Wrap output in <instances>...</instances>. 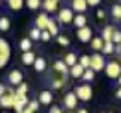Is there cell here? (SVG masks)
<instances>
[{
  "label": "cell",
  "mask_w": 121,
  "mask_h": 113,
  "mask_svg": "<svg viewBox=\"0 0 121 113\" xmlns=\"http://www.w3.org/2000/svg\"><path fill=\"white\" fill-rule=\"evenodd\" d=\"M73 93L78 95L79 101H89V99L93 97V89H91V85H89V83H83V85H78V87H75Z\"/></svg>",
  "instance_id": "obj_1"
},
{
  "label": "cell",
  "mask_w": 121,
  "mask_h": 113,
  "mask_svg": "<svg viewBox=\"0 0 121 113\" xmlns=\"http://www.w3.org/2000/svg\"><path fill=\"white\" fill-rule=\"evenodd\" d=\"M10 54H12V50H10V44H8L4 38H0V70H2L4 65L10 61Z\"/></svg>",
  "instance_id": "obj_2"
},
{
  "label": "cell",
  "mask_w": 121,
  "mask_h": 113,
  "mask_svg": "<svg viewBox=\"0 0 121 113\" xmlns=\"http://www.w3.org/2000/svg\"><path fill=\"white\" fill-rule=\"evenodd\" d=\"M103 71H105V75H107L109 79H117L121 75V64L119 61H107Z\"/></svg>",
  "instance_id": "obj_3"
},
{
  "label": "cell",
  "mask_w": 121,
  "mask_h": 113,
  "mask_svg": "<svg viewBox=\"0 0 121 113\" xmlns=\"http://www.w3.org/2000/svg\"><path fill=\"white\" fill-rule=\"evenodd\" d=\"M14 95H16V89L8 87L6 93L0 95V107H4V109H14Z\"/></svg>",
  "instance_id": "obj_4"
},
{
  "label": "cell",
  "mask_w": 121,
  "mask_h": 113,
  "mask_svg": "<svg viewBox=\"0 0 121 113\" xmlns=\"http://www.w3.org/2000/svg\"><path fill=\"white\" fill-rule=\"evenodd\" d=\"M73 16H75V14H73L72 8H60V10H58V20H56V22H58V24H72V22H73Z\"/></svg>",
  "instance_id": "obj_5"
},
{
  "label": "cell",
  "mask_w": 121,
  "mask_h": 113,
  "mask_svg": "<svg viewBox=\"0 0 121 113\" xmlns=\"http://www.w3.org/2000/svg\"><path fill=\"white\" fill-rule=\"evenodd\" d=\"M91 70L93 71H103L105 70V56L103 54H99V52L91 54Z\"/></svg>",
  "instance_id": "obj_6"
},
{
  "label": "cell",
  "mask_w": 121,
  "mask_h": 113,
  "mask_svg": "<svg viewBox=\"0 0 121 113\" xmlns=\"http://www.w3.org/2000/svg\"><path fill=\"white\" fill-rule=\"evenodd\" d=\"M78 95L73 93V91H68V93H65V97H64V107L68 111H75V107H78Z\"/></svg>",
  "instance_id": "obj_7"
},
{
  "label": "cell",
  "mask_w": 121,
  "mask_h": 113,
  "mask_svg": "<svg viewBox=\"0 0 121 113\" xmlns=\"http://www.w3.org/2000/svg\"><path fill=\"white\" fill-rule=\"evenodd\" d=\"M78 40L79 42H83V44H89L91 42V38H93V32H91V28L89 26H83V28H78Z\"/></svg>",
  "instance_id": "obj_8"
},
{
  "label": "cell",
  "mask_w": 121,
  "mask_h": 113,
  "mask_svg": "<svg viewBox=\"0 0 121 113\" xmlns=\"http://www.w3.org/2000/svg\"><path fill=\"white\" fill-rule=\"evenodd\" d=\"M26 105H28V95H22V93L14 95V111L16 113H22V109Z\"/></svg>",
  "instance_id": "obj_9"
},
{
  "label": "cell",
  "mask_w": 121,
  "mask_h": 113,
  "mask_svg": "<svg viewBox=\"0 0 121 113\" xmlns=\"http://www.w3.org/2000/svg\"><path fill=\"white\" fill-rule=\"evenodd\" d=\"M22 81H24V78H22V71H20V70H12L8 74V83L12 85V87L14 85H20Z\"/></svg>",
  "instance_id": "obj_10"
},
{
  "label": "cell",
  "mask_w": 121,
  "mask_h": 113,
  "mask_svg": "<svg viewBox=\"0 0 121 113\" xmlns=\"http://www.w3.org/2000/svg\"><path fill=\"white\" fill-rule=\"evenodd\" d=\"M58 6H60V0H42V8L46 14L58 12Z\"/></svg>",
  "instance_id": "obj_11"
},
{
  "label": "cell",
  "mask_w": 121,
  "mask_h": 113,
  "mask_svg": "<svg viewBox=\"0 0 121 113\" xmlns=\"http://www.w3.org/2000/svg\"><path fill=\"white\" fill-rule=\"evenodd\" d=\"M52 89H60V87H65V83H68V75H62V74H58L56 71V78H54L52 81Z\"/></svg>",
  "instance_id": "obj_12"
},
{
  "label": "cell",
  "mask_w": 121,
  "mask_h": 113,
  "mask_svg": "<svg viewBox=\"0 0 121 113\" xmlns=\"http://www.w3.org/2000/svg\"><path fill=\"white\" fill-rule=\"evenodd\" d=\"M54 71H58V74H62V75H69V65L65 64L64 60H56L54 61Z\"/></svg>",
  "instance_id": "obj_13"
},
{
  "label": "cell",
  "mask_w": 121,
  "mask_h": 113,
  "mask_svg": "<svg viewBox=\"0 0 121 113\" xmlns=\"http://www.w3.org/2000/svg\"><path fill=\"white\" fill-rule=\"evenodd\" d=\"M38 101H40L42 105H50V103L54 101V93H52L50 89H44V91H40V95H38Z\"/></svg>",
  "instance_id": "obj_14"
},
{
  "label": "cell",
  "mask_w": 121,
  "mask_h": 113,
  "mask_svg": "<svg viewBox=\"0 0 121 113\" xmlns=\"http://www.w3.org/2000/svg\"><path fill=\"white\" fill-rule=\"evenodd\" d=\"M48 22H50V14L42 12V14H38V16H36V28L46 30V28H48Z\"/></svg>",
  "instance_id": "obj_15"
},
{
  "label": "cell",
  "mask_w": 121,
  "mask_h": 113,
  "mask_svg": "<svg viewBox=\"0 0 121 113\" xmlns=\"http://www.w3.org/2000/svg\"><path fill=\"white\" fill-rule=\"evenodd\" d=\"M87 8V0H72V10H75L78 14H83Z\"/></svg>",
  "instance_id": "obj_16"
},
{
  "label": "cell",
  "mask_w": 121,
  "mask_h": 113,
  "mask_svg": "<svg viewBox=\"0 0 121 113\" xmlns=\"http://www.w3.org/2000/svg\"><path fill=\"white\" fill-rule=\"evenodd\" d=\"M113 34H115V26H105V28L101 30L103 42H111V40H113Z\"/></svg>",
  "instance_id": "obj_17"
},
{
  "label": "cell",
  "mask_w": 121,
  "mask_h": 113,
  "mask_svg": "<svg viewBox=\"0 0 121 113\" xmlns=\"http://www.w3.org/2000/svg\"><path fill=\"white\" fill-rule=\"evenodd\" d=\"M36 61V54L34 52H22V64L24 65H34Z\"/></svg>",
  "instance_id": "obj_18"
},
{
  "label": "cell",
  "mask_w": 121,
  "mask_h": 113,
  "mask_svg": "<svg viewBox=\"0 0 121 113\" xmlns=\"http://www.w3.org/2000/svg\"><path fill=\"white\" fill-rule=\"evenodd\" d=\"M89 44H91V50H95V52H101V48H103V44H105V42H103L101 36H93Z\"/></svg>",
  "instance_id": "obj_19"
},
{
  "label": "cell",
  "mask_w": 121,
  "mask_h": 113,
  "mask_svg": "<svg viewBox=\"0 0 121 113\" xmlns=\"http://www.w3.org/2000/svg\"><path fill=\"white\" fill-rule=\"evenodd\" d=\"M26 6V0H8V8L14 10V12H18V10H22Z\"/></svg>",
  "instance_id": "obj_20"
},
{
  "label": "cell",
  "mask_w": 121,
  "mask_h": 113,
  "mask_svg": "<svg viewBox=\"0 0 121 113\" xmlns=\"http://www.w3.org/2000/svg\"><path fill=\"white\" fill-rule=\"evenodd\" d=\"M72 24H75V28H83V26H87V18H85V14H75Z\"/></svg>",
  "instance_id": "obj_21"
},
{
  "label": "cell",
  "mask_w": 121,
  "mask_h": 113,
  "mask_svg": "<svg viewBox=\"0 0 121 113\" xmlns=\"http://www.w3.org/2000/svg\"><path fill=\"white\" fill-rule=\"evenodd\" d=\"M78 64L82 65L83 70L91 68V56H87V54H85V56H79V58H78Z\"/></svg>",
  "instance_id": "obj_22"
},
{
  "label": "cell",
  "mask_w": 121,
  "mask_h": 113,
  "mask_svg": "<svg viewBox=\"0 0 121 113\" xmlns=\"http://www.w3.org/2000/svg\"><path fill=\"white\" fill-rule=\"evenodd\" d=\"M46 60L44 58H36V61H34V70L38 71V74H42V71H46Z\"/></svg>",
  "instance_id": "obj_23"
},
{
  "label": "cell",
  "mask_w": 121,
  "mask_h": 113,
  "mask_svg": "<svg viewBox=\"0 0 121 113\" xmlns=\"http://www.w3.org/2000/svg\"><path fill=\"white\" fill-rule=\"evenodd\" d=\"M69 75H72V78H82V75H83V68L79 64L72 65V68H69Z\"/></svg>",
  "instance_id": "obj_24"
},
{
  "label": "cell",
  "mask_w": 121,
  "mask_h": 113,
  "mask_svg": "<svg viewBox=\"0 0 121 113\" xmlns=\"http://www.w3.org/2000/svg\"><path fill=\"white\" fill-rule=\"evenodd\" d=\"M95 74H97V71H93L91 68H87V70H83V75H82V79L85 81V83H89V81H93Z\"/></svg>",
  "instance_id": "obj_25"
},
{
  "label": "cell",
  "mask_w": 121,
  "mask_h": 113,
  "mask_svg": "<svg viewBox=\"0 0 121 113\" xmlns=\"http://www.w3.org/2000/svg\"><path fill=\"white\" fill-rule=\"evenodd\" d=\"M48 32L50 34H52V36H58L60 34V28H58V22H56V20H52V18H50V22H48Z\"/></svg>",
  "instance_id": "obj_26"
},
{
  "label": "cell",
  "mask_w": 121,
  "mask_h": 113,
  "mask_svg": "<svg viewBox=\"0 0 121 113\" xmlns=\"http://www.w3.org/2000/svg\"><path fill=\"white\" fill-rule=\"evenodd\" d=\"M20 50H22V52H32V40L30 38H22L20 40Z\"/></svg>",
  "instance_id": "obj_27"
},
{
  "label": "cell",
  "mask_w": 121,
  "mask_h": 113,
  "mask_svg": "<svg viewBox=\"0 0 121 113\" xmlns=\"http://www.w3.org/2000/svg\"><path fill=\"white\" fill-rule=\"evenodd\" d=\"M64 61L69 65V68H72V65L78 64V56H75L73 52H69V54H65V56H64Z\"/></svg>",
  "instance_id": "obj_28"
},
{
  "label": "cell",
  "mask_w": 121,
  "mask_h": 113,
  "mask_svg": "<svg viewBox=\"0 0 121 113\" xmlns=\"http://www.w3.org/2000/svg\"><path fill=\"white\" fill-rule=\"evenodd\" d=\"M113 52H115V44L113 42H105L103 48H101V54L103 56H109V54H113Z\"/></svg>",
  "instance_id": "obj_29"
},
{
  "label": "cell",
  "mask_w": 121,
  "mask_h": 113,
  "mask_svg": "<svg viewBox=\"0 0 121 113\" xmlns=\"http://www.w3.org/2000/svg\"><path fill=\"white\" fill-rule=\"evenodd\" d=\"M28 10H40L42 8V0H26Z\"/></svg>",
  "instance_id": "obj_30"
},
{
  "label": "cell",
  "mask_w": 121,
  "mask_h": 113,
  "mask_svg": "<svg viewBox=\"0 0 121 113\" xmlns=\"http://www.w3.org/2000/svg\"><path fill=\"white\" fill-rule=\"evenodd\" d=\"M28 38H30V40H32V42H34V40H40V38H42V30H40V28H36V26H34L32 30H30V36H28Z\"/></svg>",
  "instance_id": "obj_31"
},
{
  "label": "cell",
  "mask_w": 121,
  "mask_h": 113,
  "mask_svg": "<svg viewBox=\"0 0 121 113\" xmlns=\"http://www.w3.org/2000/svg\"><path fill=\"white\" fill-rule=\"evenodd\" d=\"M10 28V18L8 16H0V32H6Z\"/></svg>",
  "instance_id": "obj_32"
},
{
  "label": "cell",
  "mask_w": 121,
  "mask_h": 113,
  "mask_svg": "<svg viewBox=\"0 0 121 113\" xmlns=\"http://www.w3.org/2000/svg\"><path fill=\"white\" fill-rule=\"evenodd\" d=\"M111 16H113L115 20H121V4H119V2L113 4V8H111Z\"/></svg>",
  "instance_id": "obj_33"
},
{
  "label": "cell",
  "mask_w": 121,
  "mask_h": 113,
  "mask_svg": "<svg viewBox=\"0 0 121 113\" xmlns=\"http://www.w3.org/2000/svg\"><path fill=\"white\" fill-rule=\"evenodd\" d=\"M16 93H22V95H28V83L22 81L20 85H16Z\"/></svg>",
  "instance_id": "obj_34"
},
{
  "label": "cell",
  "mask_w": 121,
  "mask_h": 113,
  "mask_svg": "<svg viewBox=\"0 0 121 113\" xmlns=\"http://www.w3.org/2000/svg\"><path fill=\"white\" fill-rule=\"evenodd\" d=\"M56 38H58V44L60 46H62V48H68V46H69V40H68V36H56Z\"/></svg>",
  "instance_id": "obj_35"
},
{
  "label": "cell",
  "mask_w": 121,
  "mask_h": 113,
  "mask_svg": "<svg viewBox=\"0 0 121 113\" xmlns=\"http://www.w3.org/2000/svg\"><path fill=\"white\" fill-rule=\"evenodd\" d=\"M28 107H30V109H32V111H38L40 107H42V103H40L38 99H32V101H30V103H28Z\"/></svg>",
  "instance_id": "obj_36"
},
{
  "label": "cell",
  "mask_w": 121,
  "mask_h": 113,
  "mask_svg": "<svg viewBox=\"0 0 121 113\" xmlns=\"http://www.w3.org/2000/svg\"><path fill=\"white\" fill-rule=\"evenodd\" d=\"M111 42H113L115 46L121 44V32H119V30H115V34H113V40H111Z\"/></svg>",
  "instance_id": "obj_37"
},
{
  "label": "cell",
  "mask_w": 121,
  "mask_h": 113,
  "mask_svg": "<svg viewBox=\"0 0 121 113\" xmlns=\"http://www.w3.org/2000/svg\"><path fill=\"white\" fill-rule=\"evenodd\" d=\"M50 38H54V36H52V34H50V32H48V30H42V38H40V40H42V42H48V40H50Z\"/></svg>",
  "instance_id": "obj_38"
},
{
  "label": "cell",
  "mask_w": 121,
  "mask_h": 113,
  "mask_svg": "<svg viewBox=\"0 0 121 113\" xmlns=\"http://www.w3.org/2000/svg\"><path fill=\"white\" fill-rule=\"evenodd\" d=\"M50 113H64V111H62V107L54 105V107H50Z\"/></svg>",
  "instance_id": "obj_39"
},
{
  "label": "cell",
  "mask_w": 121,
  "mask_h": 113,
  "mask_svg": "<svg viewBox=\"0 0 121 113\" xmlns=\"http://www.w3.org/2000/svg\"><path fill=\"white\" fill-rule=\"evenodd\" d=\"M101 0H87V6H97Z\"/></svg>",
  "instance_id": "obj_40"
},
{
  "label": "cell",
  "mask_w": 121,
  "mask_h": 113,
  "mask_svg": "<svg viewBox=\"0 0 121 113\" xmlns=\"http://www.w3.org/2000/svg\"><path fill=\"white\" fill-rule=\"evenodd\" d=\"M6 91H8V87L4 85V83H0V95H4V93H6Z\"/></svg>",
  "instance_id": "obj_41"
},
{
  "label": "cell",
  "mask_w": 121,
  "mask_h": 113,
  "mask_svg": "<svg viewBox=\"0 0 121 113\" xmlns=\"http://www.w3.org/2000/svg\"><path fill=\"white\" fill-rule=\"evenodd\" d=\"M97 18H99V20L105 18V10H97Z\"/></svg>",
  "instance_id": "obj_42"
},
{
  "label": "cell",
  "mask_w": 121,
  "mask_h": 113,
  "mask_svg": "<svg viewBox=\"0 0 121 113\" xmlns=\"http://www.w3.org/2000/svg\"><path fill=\"white\" fill-rule=\"evenodd\" d=\"M22 113H36V111H32V109H30V107L26 105V107H24V109H22Z\"/></svg>",
  "instance_id": "obj_43"
},
{
  "label": "cell",
  "mask_w": 121,
  "mask_h": 113,
  "mask_svg": "<svg viewBox=\"0 0 121 113\" xmlns=\"http://www.w3.org/2000/svg\"><path fill=\"white\" fill-rule=\"evenodd\" d=\"M115 97H117V99H121V87L117 89V93H115Z\"/></svg>",
  "instance_id": "obj_44"
},
{
  "label": "cell",
  "mask_w": 121,
  "mask_h": 113,
  "mask_svg": "<svg viewBox=\"0 0 121 113\" xmlns=\"http://www.w3.org/2000/svg\"><path fill=\"white\" fill-rule=\"evenodd\" d=\"M75 113H87V109H75Z\"/></svg>",
  "instance_id": "obj_45"
},
{
  "label": "cell",
  "mask_w": 121,
  "mask_h": 113,
  "mask_svg": "<svg viewBox=\"0 0 121 113\" xmlns=\"http://www.w3.org/2000/svg\"><path fill=\"white\" fill-rule=\"evenodd\" d=\"M117 81H119V87H121V75H119V78H117Z\"/></svg>",
  "instance_id": "obj_46"
},
{
  "label": "cell",
  "mask_w": 121,
  "mask_h": 113,
  "mask_svg": "<svg viewBox=\"0 0 121 113\" xmlns=\"http://www.w3.org/2000/svg\"><path fill=\"white\" fill-rule=\"evenodd\" d=\"M0 6H2V0H0Z\"/></svg>",
  "instance_id": "obj_47"
},
{
  "label": "cell",
  "mask_w": 121,
  "mask_h": 113,
  "mask_svg": "<svg viewBox=\"0 0 121 113\" xmlns=\"http://www.w3.org/2000/svg\"><path fill=\"white\" fill-rule=\"evenodd\" d=\"M119 58H121V52H119Z\"/></svg>",
  "instance_id": "obj_48"
},
{
  "label": "cell",
  "mask_w": 121,
  "mask_h": 113,
  "mask_svg": "<svg viewBox=\"0 0 121 113\" xmlns=\"http://www.w3.org/2000/svg\"><path fill=\"white\" fill-rule=\"evenodd\" d=\"M103 113H109V111H103Z\"/></svg>",
  "instance_id": "obj_49"
},
{
  "label": "cell",
  "mask_w": 121,
  "mask_h": 113,
  "mask_svg": "<svg viewBox=\"0 0 121 113\" xmlns=\"http://www.w3.org/2000/svg\"><path fill=\"white\" fill-rule=\"evenodd\" d=\"M0 113H2V111H0Z\"/></svg>",
  "instance_id": "obj_50"
},
{
  "label": "cell",
  "mask_w": 121,
  "mask_h": 113,
  "mask_svg": "<svg viewBox=\"0 0 121 113\" xmlns=\"http://www.w3.org/2000/svg\"><path fill=\"white\" fill-rule=\"evenodd\" d=\"M6 2H8V0H6Z\"/></svg>",
  "instance_id": "obj_51"
}]
</instances>
